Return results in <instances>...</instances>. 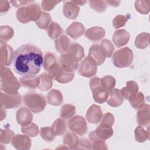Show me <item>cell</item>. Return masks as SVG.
<instances>
[{
    "instance_id": "6da1fadb",
    "label": "cell",
    "mask_w": 150,
    "mask_h": 150,
    "mask_svg": "<svg viewBox=\"0 0 150 150\" xmlns=\"http://www.w3.org/2000/svg\"><path fill=\"white\" fill-rule=\"evenodd\" d=\"M15 71L24 77L35 76L43 64V53L37 46L26 43L18 48L12 59Z\"/></svg>"
},
{
    "instance_id": "7a4b0ae2",
    "label": "cell",
    "mask_w": 150,
    "mask_h": 150,
    "mask_svg": "<svg viewBox=\"0 0 150 150\" xmlns=\"http://www.w3.org/2000/svg\"><path fill=\"white\" fill-rule=\"evenodd\" d=\"M42 15L40 6L36 4H30L18 9L16 17L21 23H26L30 21H38Z\"/></svg>"
},
{
    "instance_id": "3957f363",
    "label": "cell",
    "mask_w": 150,
    "mask_h": 150,
    "mask_svg": "<svg viewBox=\"0 0 150 150\" xmlns=\"http://www.w3.org/2000/svg\"><path fill=\"white\" fill-rule=\"evenodd\" d=\"M1 90L6 93L16 95L18 94V90L21 85L16 78L13 76L10 69L4 68L1 70Z\"/></svg>"
},
{
    "instance_id": "277c9868",
    "label": "cell",
    "mask_w": 150,
    "mask_h": 150,
    "mask_svg": "<svg viewBox=\"0 0 150 150\" xmlns=\"http://www.w3.org/2000/svg\"><path fill=\"white\" fill-rule=\"evenodd\" d=\"M132 50L125 47L117 50L112 55V61L114 65L118 68L129 67L133 60Z\"/></svg>"
},
{
    "instance_id": "5b68a950",
    "label": "cell",
    "mask_w": 150,
    "mask_h": 150,
    "mask_svg": "<svg viewBox=\"0 0 150 150\" xmlns=\"http://www.w3.org/2000/svg\"><path fill=\"white\" fill-rule=\"evenodd\" d=\"M25 104L32 112L39 113L45 108L46 101L43 96L38 93H28L23 97Z\"/></svg>"
},
{
    "instance_id": "8992f818",
    "label": "cell",
    "mask_w": 150,
    "mask_h": 150,
    "mask_svg": "<svg viewBox=\"0 0 150 150\" xmlns=\"http://www.w3.org/2000/svg\"><path fill=\"white\" fill-rule=\"evenodd\" d=\"M101 79L94 77L91 79L90 87L93 94L94 100L98 103L102 104L105 103L109 96V92L104 89L101 86Z\"/></svg>"
},
{
    "instance_id": "52a82bcc",
    "label": "cell",
    "mask_w": 150,
    "mask_h": 150,
    "mask_svg": "<svg viewBox=\"0 0 150 150\" xmlns=\"http://www.w3.org/2000/svg\"><path fill=\"white\" fill-rule=\"evenodd\" d=\"M68 127L70 131L76 134L83 136L87 131V124L85 119L80 115L72 117L68 121Z\"/></svg>"
},
{
    "instance_id": "ba28073f",
    "label": "cell",
    "mask_w": 150,
    "mask_h": 150,
    "mask_svg": "<svg viewBox=\"0 0 150 150\" xmlns=\"http://www.w3.org/2000/svg\"><path fill=\"white\" fill-rule=\"evenodd\" d=\"M78 67L79 73L86 77H91L94 76L97 70V65L88 57H86Z\"/></svg>"
},
{
    "instance_id": "9c48e42d",
    "label": "cell",
    "mask_w": 150,
    "mask_h": 150,
    "mask_svg": "<svg viewBox=\"0 0 150 150\" xmlns=\"http://www.w3.org/2000/svg\"><path fill=\"white\" fill-rule=\"evenodd\" d=\"M1 107L5 108H12L18 107L21 104V96L19 94L11 95L9 94L1 93Z\"/></svg>"
},
{
    "instance_id": "30bf717a",
    "label": "cell",
    "mask_w": 150,
    "mask_h": 150,
    "mask_svg": "<svg viewBox=\"0 0 150 150\" xmlns=\"http://www.w3.org/2000/svg\"><path fill=\"white\" fill-rule=\"evenodd\" d=\"M59 62L60 66L66 72H73L76 70L79 66V62L74 60L67 53L62 54L60 56Z\"/></svg>"
},
{
    "instance_id": "8fae6325",
    "label": "cell",
    "mask_w": 150,
    "mask_h": 150,
    "mask_svg": "<svg viewBox=\"0 0 150 150\" xmlns=\"http://www.w3.org/2000/svg\"><path fill=\"white\" fill-rule=\"evenodd\" d=\"M17 122L21 126H26L31 124L33 116L30 110L26 107H21L16 112Z\"/></svg>"
},
{
    "instance_id": "7c38bea8",
    "label": "cell",
    "mask_w": 150,
    "mask_h": 150,
    "mask_svg": "<svg viewBox=\"0 0 150 150\" xmlns=\"http://www.w3.org/2000/svg\"><path fill=\"white\" fill-rule=\"evenodd\" d=\"M86 118L88 121L92 124H97L103 117V112L100 107L93 104L87 110Z\"/></svg>"
},
{
    "instance_id": "4fadbf2b",
    "label": "cell",
    "mask_w": 150,
    "mask_h": 150,
    "mask_svg": "<svg viewBox=\"0 0 150 150\" xmlns=\"http://www.w3.org/2000/svg\"><path fill=\"white\" fill-rule=\"evenodd\" d=\"M80 8L79 6L73 1H67L64 2L63 8L64 16L69 19H74L78 16Z\"/></svg>"
},
{
    "instance_id": "5bb4252c",
    "label": "cell",
    "mask_w": 150,
    "mask_h": 150,
    "mask_svg": "<svg viewBox=\"0 0 150 150\" xmlns=\"http://www.w3.org/2000/svg\"><path fill=\"white\" fill-rule=\"evenodd\" d=\"M12 144L17 149H29L31 140L26 135H16L12 138Z\"/></svg>"
},
{
    "instance_id": "9a60e30c",
    "label": "cell",
    "mask_w": 150,
    "mask_h": 150,
    "mask_svg": "<svg viewBox=\"0 0 150 150\" xmlns=\"http://www.w3.org/2000/svg\"><path fill=\"white\" fill-rule=\"evenodd\" d=\"M94 131L98 138L104 141L110 138L113 134L112 126L102 122H101L100 125Z\"/></svg>"
},
{
    "instance_id": "2e32d148",
    "label": "cell",
    "mask_w": 150,
    "mask_h": 150,
    "mask_svg": "<svg viewBox=\"0 0 150 150\" xmlns=\"http://www.w3.org/2000/svg\"><path fill=\"white\" fill-rule=\"evenodd\" d=\"M129 40V33L125 29L116 30L112 36V41L117 47L127 45Z\"/></svg>"
},
{
    "instance_id": "e0dca14e",
    "label": "cell",
    "mask_w": 150,
    "mask_h": 150,
    "mask_svg": "<svg viewBox=\"0 0 150 150\" xmlns=\"http://www.w3.org/2000/svg\"><path fill=\"white\" fill-rule=\"evenodd\" d=\"M150 107L148 104L144 105L137 112V122L142 126L149 125L150 121Z\"/></svg>"
},
{
    "instance_id": "ac0fdd59",
    "label": "cell",
    "mask_w": 150,
    "mask_h": 150,
    "mask_svg": "<svg viewBox=\"0 0 150 150\" xmlns=\"http://www.w3.org/2000/svg\"><path fill=\"white\" fill-rule=\"evenodd\" d=\"M87 57L94 61L97 66L101 65L105 59V57L102 54L100 51V46L98 45H94L91 46Z\"/></svg>"
},
{
    "instance_id": "d6986e66",
    "label": "cell",
    "mask_w": 150,
    "mask_h": 150,
    "mask_svg": "<svg viewBox=\"0 0 150 150\" xmlns=\"http://www.w3.org/2000/svg\"><path fill=\"white\" fill-rule=\"evenodd\" d=\"M84 26L78 22L72 23L66 29V33L73 39H77L84 33Z\"/></svg>"
},
{
    "instance_id": "ffe728a7",
    "label": "cell",
    "mask_w": 150,
    "mask_h": 150,
    "mask_svg": "<svg viewBox=\"0 0 150 150\" xmlns=\"http://www.w3.org/2000/svg\"><path fill=\"white\" fill-rule=\"evenodd\" d=\"M67 53L77 62H79L84 56L83 47L77 43H73L71 45L67 51Z\"/></svg>"
},
{
    "instance_id": "44dd1931",
    "label": "cell",
    "mask_w": 150,
    "mask_h": 150,
    "mask_svg": "<svg viewBox=\"0 0 150 150\" xmlns=\"http://www.w3.org/2000/svg\"><path fill=\"white\" fill-rule=\"evenodd\" d=\"M86 36L92 41H98L105 36V30L99 26H94L88 29L85 33Z\"/></svg>"
},
{
    "instance_id": "7402d4cb",
    "label": "cell",
    "mask_w": 150,
    "mask_h": 150,
    "mask_svg": "<svg viewBox=\"0 0 150 150\" xmlns=\"http://www.w3.org/2000/svg\"><path fill=\"white\" fill-rule=\"evenodd\" d=\"M110 98L107 101V104L112 107H117L121 105L123 102V97L120 91L118 88L112 89L109 91Z\"/></svg>"
},
{
    "instance_id": "603a6c76",
    "label": "cell",
    "mask_w": 150,
    "mask_h": 150,
    "mask_svg": "<svg viewBox=\"0 0 150 150\" xmlns=\"http://www.w3.org/2000/svg\"><path fill=\"white\" fill-rule=\"evenodd\" d=\"M138 90V86L134 81H129L126 83V86L120 90L122 97L126 100L128 99L131 96L137 93Z\"/></svg>"
},
{
    "instance_id": "cb8c5ba5",
    "label": "cell",
    "mask_w": 150,
    "mask_h": 150,
    "mask_svg": "<svg viewBox=\"0 0 150 150\" xmlns=\"http://www.w3.org/2000/svg\"><path fill=\"white\" fill-rule=\"evenodd\" d=\"M1 47L4 50V51H3V50L1 49V63L5 66H9L11 64V61H12L13 57V50L11 46L6 44H4V46H2L1 45Z\"/></svg>"
},
{
    "instance_id": "d4e9b609",
    "label": "cell",
    "mask_w": 150,
    "mask_h": 150,
    "mask_svg": "<svg viewBox=\"0 0 150 150\" xmlns=\"http://www.w3.org/2000/svg\"><path fill=\"white\" fill-rule=\"evenodd\" d=\"M47 98L48 103L54 106L60 105L63 102L62 93L56 89H52L48 93Z\"/></svg>"
},
{
    "instance_id": "484cf974",
    "label": "cell",
    "mask_w": 150,
    "mask_h": 150,
    "mask_svg": "<svg viewBox=\"0 0 150 150\" xmlns=\"http://www.w3.org/2000/svg\"><path fill=\"white\" fill-rule=\"evenodd\" d=\"M70 40L64 35L58 38L55 41V47L60 53L66 52L70 47Z\"/></svg>"
},
{
    "instance_id": "4316f807",
    "label": "cell",
    "mask_w": 150,
    "mask_h": 150,
    "mask_svg": "<svg viewBox=\"0 0 150 150\" xmlns=\"http://www.w3.org/2000/svg\"><path fill=\"white\" fill-rule=\"evenodd\" d=\"M79 137L71 132H67L63 138L64 144L71 149H77L79 145Z\"/></svg>"
},
{
    "instance_id": "83f0119b",
    "label": "cell",
    "mask_w": 150,
    "mask_h": 150,
    "mask_svg": "<svg viewBox=\"0 0 150 150\" xmlns=\"http://www.w3.org/2000/svg\"><path fill=\"white\" fill-rule=\"evenodd\" d=\"M131 105L134 109H139L144 106L145 103L144 96L141 92H137L131 96L128 99Z\"/></svg>"
},
{
    "instance_id": "f1b7e54d",
    "label": "cell",
    "mask_w": 150,
    "mask_h": 150,
    "mask_svg": "<svg viewBox=\"0 0 150 150\" xmlns=\"http://www.w3.org/2000/svg\"><path fill=\"white\" fill-rule=\"evenodd\" d=\"M20 83L25 87L34 89L39 87L40 83L39 77L33 76L30 77H22L20 79Z\"/></svg>"
},
{
    "instance_id": "f546056e",
    "label": "cell",
    "mask_w": 150,
    "mask_h": 150,
    "mask_svg": "<svg viewBox=\"0 0 150 150\" xmlns=\"http://www.w3.org/2000/svg\"><path fill=\"white\" fill-rule=\"evenodd\" d=\"M100 48L102 54L105 57H110L114 50V45L107 39H104L101 42Z\"/></svg>"
},
{
    "instance_id": "4dcf8cb0",
    "label": "cell",
    "mask_w": 150,
    "mask_h": 150,
    "mask_svg": "<svg viewBox=\"0 0 150 150\" xmlns=\"http://www.w3.org/2000/svg\"><path fill=\"white\" fill-rule=\"evenodd\" d=\"M39 77L40 79V83L38 87L41 91H45L52 87L53 78L49 74L43 73Z\"/></svg>"
},
{
    "instance_id": "1f68e13d",
    "label": "cell",
    "mask_w": 150,
    "mask_h": 150,
    "mask_svg": "<svg viewBox=\"0 0 150 150\" xmlns=\"http://www.w3.org/2000/svg\"><path fill=\"white\" fill-rule=\"evenodd\" d=\"M63 30L60 25L55 22H52L47 28V33L49 36L52 39H56L59 38L62 34Z\"/></svg>"
},
{
    "instance_id": "d6a6232c",
    "label": "cell",
    "mask_w": 150,
    "mask_h": 150,
    "mask_svg": "<svg viewBox=\"0 0 150 150\" xmlns=\"http://www.w3.org/2000/svg\"><path fill=\"white\" fill-rule=\"evenodd\" d=\"M149 34L143 32L138 35L135 40V45L139 49H145L149 45Z\"/></svg>"
},
{
    "instance_id": "836d02e7",
    "label": "cell",
    "mask_w": 150,
    "mask_h": 150,
    "mask_svg": "<svg viewBox=\"0 0 150 150\" xmlns=\"http://www.w3.org/2000/svg\"><path fill=\"white\" fill-rule=\"evenodd\" d=\"M52 128L55 135H62L66 131V123L63 120L58 118L53 122Z\"/></svg>"
},
{
    "instance_id": "e575fe53",
    "label": "cell",
    "mask_w": 150,
    "mask_h": 150,
    "mask_svg": "<svg viewBox=\"0 0 150 150\" xmlns=\"http://www.w3.org/2000/svg\"><path fill=\"white\" fill-rule=\"evenodd\" d=\"M76 114V107L71 104H64L62 107L60 116L64 119L72 117Z\"/></svg>"
},
{
    "instance_id": "d590c367",
    "label": "cell",
    "mask_w": 150,
    "mask_h": 150,
    "mask_svg": "<svg viewBox=\"0 0 150 150\" xmlns=\"http://www.w3.org/2000/svg\"><path fill=\"white\" fill-rule=\"evenodd\" d=\"M101 86L102 87L108 92L112 90L115 86L116 81L114 77L106 76L101 79Z\"/></svg>"
},
{
    "instance_id": "8d00e7d4",
    "label": "cell",
    "mask_w": 150,
    "mask_h": 150,
    "mask_svg": "<svg viewBox=\"0 0 150 150\" xmlns=\"http://www.w3.org/2000/svg\"><path fill=\"white\" fill-rule=\"evenodd\" d=\"M149 131L148 129L146 131L142 127L138 126L135 129V137L137 141L139 142H142L149 138Z\"/></svg>"
},
{
    "instance_id": "74e56055",
    "label": "cell",
    "mask_w": 150,
    "mask_h": 150,
    "mask_svg": "<svg viewBox=\"0 0 150 150\" xmlns=\"http://www.w3.org/2000/svg\"><path fill=\"white\" fill-rule=\"evenodd\" d=\"M90 139L93 141V149H107V147L106 146V144L104 140L100 139L98 138L96 135H95L94 131H93L91 132L89 134Z\"/></svg>"
},
{
    "instance_id": "f35d334b",
    "label": "cell",
    "mask_w": 150,
    "mask_h": 150,
    "mask_svg": "<svg viewBox=\"0 0 150 150\" xmlns=\"http://www.w3.org/2000/svg\"><path fill=\"white\" fill-rule=\"evenodd\" d=\"M136 10L142 14H148L150 9L149 1H137L135 2Z\"/></svg>"
},
{
    "instance_id": "ab89813d",
    "label": "cell",
    "mask_w": 150,
    "mask_h": 150,
    "mask_svg": "<svg viewBox=\"0 0 150 150\" xmlns=\"http://www.w3.org/2000/svg\"><path fill=\"white\" fill-rule=\"evenodd\" d=\"M57 62L56 58L53 53L49 52L45 53L43 57V66L46 70L48 71Z\"/></svg>"
},
{
    "instance_id": "60d3db41",
    "label": "cell",
    "mask_w": 150,
    "mask_h": 150,
    "mask_svg": "<svg viewBox=\"0 0 150 150\" xmlns=\"http://www.w3.org/2000/svg\"><path fill=\"white\" fill-rule=\"evenodd\" d=\"M51 20V16L49 13L42 12L40 18L36 22V24L40 29H46Z\"/></svg>"
},
{
    "instance_id": "b9f144b4",
    "label": "cell",
    "mask_w": 150,
    "mask_h": 150,
    "mask_svg": "<svg viewBox=\"0 0 150 150\" xmlns=\"http://www.w3.org/2000/svg\"><path fill=\"white\" fill-rule=\"evenodd\" d=\"M40 134L41 137L46 141H52L54 139L55 134L52 127H43L40 129Z\"/></svg>"
},
{
    "instance_id": "7bdbcfd3",
    "label": "cell",
    "mask_w": 150,
    "mask_h": 150,
    "mask_svg": "<svg viewBox=\"0 0 150 150\" xmlns=\"http://www.w3.org/2000/svg\"><path fill=\"white\" fill-rule=\"evenodd\" d=\"M22 133L28 136L34 137L38 134V127L34 123H31L26 126H22L21 128Z\"/></svg>"
},
{
    "instance_id": "ee69618b",
    "label": "cell",
    "mask_w": 150,
    "mask_h": 150,
    "mask_svg": "<svg viewBox=\"0 0 150 150\" xmlns=\"http://www.w3.org/2000/svg\"><path fill=\"white\" fill-rule=\"evenodd\" d=\"M90 6L92 9L100 13L104 12L107 7L106 2L103 1H91Z\"/></svg>"
},
{
    "instance_id": "f6af8a7d",
    "label": "cell",
    "mask_w": 150,
    "mask_h": 150,
    "mask_svg": "<svg viewBox=\"0 0 150 150\" xmlns=\"http://www.w3.org/2000/svg\"><path fill=\"white\" fill-rule=\"evenodd\" d=\"M13 35L12 28L9 26H2L1 27V40H8Z\"/></svg>"
},
{
    "instance_id": "bcb514c9",
    "label": "cell",
    "mask_w": 150,
    "mask_h": 150,
    "mask_svg": "<svg viewBox=\"0 0 150 150\" xmlns=\"http://www.w3.org/2000/svg\"><path fill=\"white\" fill-rule=\"evenodd\" d=\"M127 21H128V18H126L125 16L121 15H117L113 19V21H112L113 26L115 29L120 28L121 27L125 26Z\"/></svg>"
},
{
    "instance_id": "7dc6e473",
    "label": "cell",
    "mask_w": 150,
    "mask_h": 150,
    "mask_svg": "<svg viewBox=\"0 0 150 150\" xmlns=\"http://www.w3.org/2000/svg\"><path fill=\"white\" fill-rule=\"evenodd\" d=\"M1 132L3 133L5 136L1 137V142L5 144H8L10 142L12 136L14 135V133L13 132V131L9 129H5L4 131L1 130Z\"/></svg>"
},
{
    "instance_id": "c3c4849f",
    "label": "cell",
    "mask_w": 150,
    "mask_h": 150,
    "mask_svg": "<svg viewBox=\"0 0 150 150\" xmlns=\"http://www.w3.org/2000/svg\"><path fill=\"white\" fill-rule=\"evenodd\" d=\"M60 1H42V8L45 11H50Z\"/></svg>"
},
{
    "instance_id": "681fc988",
    "label": "cell",
    "mask_w": 150,
    "mask_h": 150,
    "mask_svg": "<svg viewBox=\"0 0 150 150\" xmlns=\"http://www.w3.org/2000/svg\"><path fill=\"white\" fill-rule=\"evenodd\" d=\"M103 119L101 120L102 123H104V124H107L110 125H112L114 122V116L110 112H107L105 114H104V115L103 116Z\"/></svg>"
},
{
    "instance_id": "f907efd6",
    "label": "cell",
    "mask_w": 150,
    "mask_h": 150,
    "mask_svg": "<svg viewBox=\"0 0 150 150\" xmlns=\"http://www.w3.org/2000/svg\"><path fill=\"white\" fill-rule=\"evenodd\" d=\"M79 145H80L81 146L79 148L80 149H92V144L91 142L87 139H84V138L81 139L80 140Z\"/></svg>"
},
{
    "instance_id": "816d5d0a",
    "label": "cell",
    "mask_w": 150,
    "mask_h": 150,
    "mask_svg": "<svg viewBox=\"0 0 150 150\" xmlns=\"http://www.w3.org/2000/svg\"><path fill=\"white\" fill-rule=\"evenodd\" d=\"M11 3H12L13 4V5L15 7H19L21 6L22 5H26L27 3H31L33 2V1H11Z\"/></svg>"
},
{
    "instance_id": "f5cc1de1",
    "label": "cell",
    "mask_w": 150,
    "mask_h": 150,
    "mask_svg": "<svg viewBox=\"0 0 150 150\" xmlns=\"http://www.w3.org/2000/svg\"><path fill=\"white\" fill-rule=\"evenodd\" d=\"M105 2L106 3L109 4L110 5L113 6H118L120 3V1H107Z\"/></svg>"
},
{
    "instance_id": "db71d44e",
    "label": "cell",
    "mask_w": 150,
    "mask_h": 150,
    "mask_svg": "<svg viewBox=\"0 0 150 150\" xmlns=\"http://www.w3.org/2000/svg\"><path fill=\"white\" fill-rule=\"evenodd\" d=\"M77 5H83L84 4H85L86 2V1H73Z\"/></svg>"
}]
</instances>
